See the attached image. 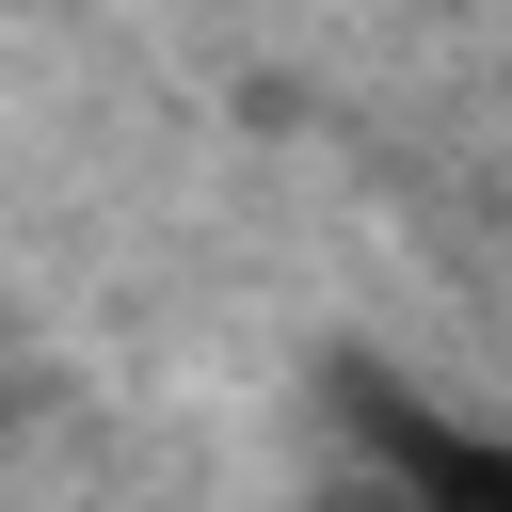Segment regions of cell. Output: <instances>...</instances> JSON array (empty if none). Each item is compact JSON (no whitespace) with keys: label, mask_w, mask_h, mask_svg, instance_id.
Wrapping results in <instances>:
<instances>
[{"label":"cell","mask_w":512,"mask_h":512,"mask_svg":"<svg viewBox=\"0 0 512 512\" xmlns=\"http://www.w3.org/2000/svg\"><path fill=\"white\" fill-rule=\"evenodd\" d=\"M352 432L384 464V512H512V432L496 416H432L400 384H352Z\"/></svg>","instance_id":"1"}]
</instances>
